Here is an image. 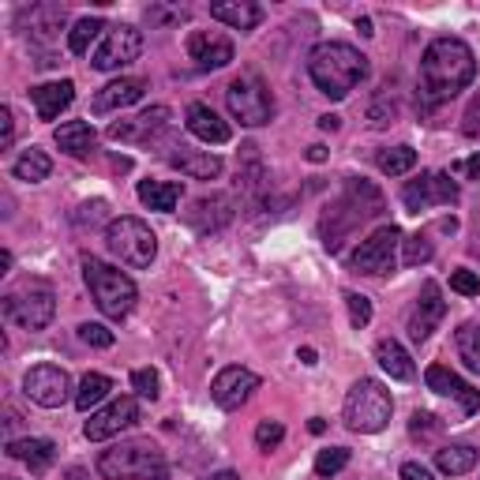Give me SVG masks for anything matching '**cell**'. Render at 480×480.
Wrapping results in <instances>:
<instances>
[{
	"label": "cell",
	"instance_id": "obj_23",
	"mask_svg": "<svg viewBox=\"0 0 480 480\" xmlns=\"http://www.w3.org/2000/svg\"><path fill=\"white\" fill-rule=\"evenodd\" d=\"M184 218H188V226L196 233H214V229H221V226H229V221H233V199L229 196L196 199Z\"/></svg>",
	"mask_w": 480,
	"mask_h": 480
},
{
	"label": "cell",
	"instance_id": "obj_38",
	"mask_svg": "<svg viewBox=\"0 0 480 480\" xmlns=\"http://www.w3.org/2000/svg\"><path fill=\"white\" fill-rule=\"evenodd\" d=\"M431 255H436V244H431V236H428V233H417V236H409V240H406L402 263H406V267H421V263L431 259Z\"/></svg>",
	"mask_w": 480,
	"mask_h": 480
},
{
	"label": "cell",
	"instance_id": "obj_30",
	"mask_svg": "<svg viewBox=\"0 0 480 480\" xmlns=\"http://www.w3.org/2000/svg\"><path fill=\"white\" fill-rule=\"evenodd\" d=\"M375 360H379V368L387 372L391 379H413L417 375V368H413V357L406 353V345L402 342H394V338H383L379 345H375Z\"/></svg>",
	"mask_w": 480,
	"mask_h": 480
},
{
	"label": "cell",
	"instance_id": "obj_51",
	"mask_svg": "<svg viewBox=\"0 0 480 480\" xmlns=\"http://www.w3.org/2000/svg\"><path fill=\"white\" fill-rule=\"evenodd\" d=\"M451 173H466L469 181H480V154H473L466 166H461V162H454V166H451Z\"/></svg>",
	"mask_w": 480,
	"mask_h": 480
},
{
	"label": "cell",
	"instance_id": "obj_34",
	"mask_svg": "<svg viewBox=\"0 0 480 480\" xmlns=\"http://www.w3.org/2000/svg\"><path fill=\"white\" fill-rule=\"evenodd\" d=\"M109 391H113V379L102 375V372H87L83 383H79V391H75V406L83 409V413H90Z\"/></svg>",
	"mask_w": 480,
	"mask_h": 480
},
{
	"label": "cell",
	"instance_id": "obj_13",
	"mask_svg": "<svg viewBox=\"0 0 480 480\" xmlns=\"http://www.w3.org/2000/svg\"><path fill=\"white\" fill-rule=\"evenodd\" d=\"M402 203L409 214H421L428 206L458 203V184L451 181V173H421L417 181H409L402 188Z\"/></svg>",
	"mask_w": 480,
	"mask_h": 480
},
{
	"label": "cell",
	"instance_id": "obj_54",
	"mask_svg": "<svg viewBox=\"0 0 480 480\" xmlns=\"http://www.w3.org/2000/svg\"><path fill=\"white\" fill-rule=\"evenodd\" d=\"M308 431H312V436H323V431H327V421H323V417H312V421H308Z\"/></svg>",
	"mask_w": 480,
	"mask_h": 480
},
{
	"label": "cell",
	"instance_id": "obj_20",
	"mask_svg": "<svg viewBox=\"0 0 480 480\" xmlns=\"http://www.w3.org/2000/svg\"><path fill=\"white\" fill-rule=\"evenodd\" d=\"M64 23H68V8L64 4H30L19 12V27L30 35V42H53Z\"/></svg>",
	"mask_w": 480,
	"mask_h": 480
},
{
	"label": "cell",
	"instance_id": "obj_2",
	"mask_svg": "<svg viewBox=\"0 0 480 480\" xmlns=\"http://www.w3.org/2000/svg\"><path fill=\"white\" fill-rule=\"evenodd\" d=\"M372 72L368 57L349 42H319L308 53V75L319 87V94H327L330 102L349 98Z\"/></svg>",
	"mask_w": 480,
	"mask_h": 480
},
{
	"label": "cell",
	"instance_id": "obj_43",
	"mask_svg": "<svg viewBox=\"0 0 480 480\" xmlns=\"http://www.w3.org/2000/svg\"><path fill=\"white\" fill-rule=\"evenodd\" d=\"M79 338H83L87 345H94V349H109L113 345V330L102 327V323H83L79 327Z\"/></svg>",
	"mask_w": 480,
	"mask_h": 480
},
{
	"label": "cell",
	"instance_id": "obj_36",
	"mask_svg": "<svg viewBox=\"0 0 480 480\" xmlns=\"http://www.w3.org/2000/svg\"><path fill=\"white\" fill-rule=\"evenodd\" d=\"M375 166L387 173V177H402V173H409L413 166H417V151L413 147H391V151H379Z\"/></svg>",
	"mask_w": 480,
	"mask_h": 480
},
{
	"label": "cell",
	"instance_id": "obj_35",
	"mask_svg": "<svg viewBox=\"0 0 480 480\" xmlns=\"http://www.w3.org/2000/svg\"><path fill=\"white\" fill-rule=\"evenodd\" d=\"M454 345H458V357L466 360V368L480 372V323H461L454 330Z\"/></svg>",
	"mask_w": 480,
	"mask_h": 480
},
{
	"label": "cell",
	"instance_id": "obj_56",
	"mask_svg": "<svg viewBox=\"0 0 480 480\" xmlns=\"http://www.w3.org/2000/svg\"><path fill=\"white\" fill-rule=\"evenodd\" d=\"M12 270V252H0V275H8Z\"/></svg>",
	"mask_w": 480,
	"mask_h": 480
},
{
	"label": "cell",
	"instance_id": "obj_8",
	"mask_svg": "<svg viewBox=\"0 0 480 480\" xmlns=\"http://www.w3.org/2000/svg\"><path fill=\"white\" fill-rule=\"evenodd\" d=\"M0 312H4L8 323L23 327V330H45L57 315V297L45 282H19L15 290L4 293Z\"/></svg>",
	"mask_w": 480,
	"mask_h": 480
},
{
	"label": "cell",
	"instance_id": "obj_31",
	"mask_svg": "<svg viewBox=\"0 0 480 480\" xmlns=\"http://www.w3.org/2000/svg\"><path fill=\"white\" fill-rule=\"evenodd\" d=\"M476 466V451L469 443H446L436 451V469L446 473V476H461Z\"/></svg>",
	"mask_w": 480,
	"mask_h": 480
},
{
	"label": "cell",
	"instance_id": "obj_3",
	"mask_svg": "<svg viewBox=\"0 0 480 480\" xmlns=\"http://www.w3.org/2000/svg\"><path fill=\"white\" fill-rule=\"evenodd\" d=\"M98 473L105 480H169L166 454L154 439H124L98 454Z\"/></svg>",
	"mask_w": 480,
	"mask_h": 480
},
{
	"label": "cell",
	"instance_id": "obj_44",
	"mask_svg": "<svg viewBox=\"0 0 480 480\" xmlns=\"http://www.w3.org/2000/svg\"><path fill=\"white\" fill-rule=\"evenodd\" d=\"M105 211H109V203H105V199H94V203H83V206H79V214H75V226H79V229H83V226H87V221H90V226H94V221H102V218H105Z\"/></svg>",
	"mask_w": 480,
	"mask_h": 480
},
{
	"label": "cell",
	"instance_id": "obj_53",
	"mask_svg": "<svg viewBox=\"0 0 480 480\" xmlns=\"http://www.w3.org/2000/svg\"><path fill=\"white\" fill-rule=\"evenodd\" d=\"M308 162H327V147H319V143L308 147Z\"/></svg>",
	"mask_w": 480,
	"mask_h": 480
},
{
	"label": "cell",
	"instance_id": "obj_58",
	"mask_svg": "<svg viewBox=\"0 0 480 480\" xmlns=\"http://www.w3.org/2000/svg\"><path fill=\"white\" fill-rule=\"evenodd\" d=\"M297 357H300V364H315V349H300Z\"/></svg>",
	"mask_w": 480,
	"mask_h": 480
},
{
	"label": "cell",
	"instance_id": "obj_21",
	"mask_svg": "<svg viewBox=\"0 0 480 480\" xmlns=\"http://www.w3.org/2000/svg\"><path fill=\"white\" fill-rule=\"evenodd\" d=\"M184 124H188V132H191V135L203 139V143H211V147H221V143H229V139H233V128L221 120L211 105H203V102H191V105H188Z\"/></svg>",
	"mask_w": 480,
	"mask_h": 480
},
{
	"label": "cell",
	"instance_id": "obj_17",
	"mask_svg": "<svg viewBox=\"0 0 480 480\" xmlns=\"http://www.w3.org/2000/svg\"><path fill=\"white\" fill-rule=\"evenodd\" d=\"M443 315H446L443 290H439V282L428 278V282L421 285L417 304H413V312H409V338H413V342H424L428 334L443 323Z\"/></svg>",
	"mask_w": 480,
	"mask_h": 480
},
{
	"label": "cell",
	"instance_id": "obj_40",
	"mask_svg": "<svg viewBox=\"0 0 480 480\" xmlns=\"http://www.w3.org/2000/svg\"><path fill=\"white\" fill-rule=\"evenodd\" d=\"M188 8H166V4H151L147 8V23L151 27H169V23H184Z\"/></svg>",
	"mask_w": 480,
	"mask_h": 480
},
{
	"label": "cell",
	"instance_id": "obj_11",
	"mask_svg": "<svg viewBox=\"0 0 480 480\" xmlns=\"http://www.w3.org/2000/svg\"><path fill=\"white\" fill-rule=\"evenodd\" d=\"M139 53H143V35L135 27L117 23V27L105 30L102 45L90 53V68L94 72H117V68H128L132 60H139Z\"/></svg>",
	"mask_w": 480,
	"mask_h": 480
},
{
	"label": "cell",
	"instance_id": "obj_1",
	"mask_svg": "<svg viewBox=\"0 0 480 480\" xmlns=\"http://www.w3.org/2000/svg\"><path fill=\"white\" fill-rule=\"evenodd\" d=\"M476 75V57L461 38H436L421 60V98L424 105L451 102Z\"/></svg>",
	"mask_w": 480,
	"mask_h": 480
},
{
	"label": "cell",
	"instance_id": "obj_49",
	"mask_svg": "<svg viewBox=\"0 0 480 480\" xmlns=\"http://www.w3.org/2000/svg\"><path fill=\"white\" fill-rule=\"evenodd\" d=\"M0 139H4V147H12V139H15V117L8 105L0 109Z\"/></svg>",
	"mask_w": 480,
	"mask_h": 480
},
{
	"label": "cell",
	"instance_id": "obj_15",
	"mask_svg": "<svg viewBox=\"0 0 480 480\" xmlns=\"http://www.w3.org/2000/svg\"><path fill=\"white\" fill-rule=\"evenodd\" d=\"M255 391H259V375L248 372V368H240V364L221 368V372L214 375V383H211L214 406H218V409H226V413L240 409Z\"/></svg>",
	"mask_w": 480,
	"mask_h": 480
},
{
	"label": "cell",
	"instance_id": "obj_32",
	"mask_svg": "<svg viewBox=\"0 0 480 480\" xmlns=\"http://www.w3.org/2000/svg\"><path fill=\"white\" fill-rule=\"evenodd\" d=\"M12 173H15V181L38 184V181H45V177H50V173H53V162H50V154H45V151L30 147L27 154H19V158H15Z\"/></svg>",
	"mask_w": 480,
	"mask_h": 480
},
{
	"label": "cell",
	"instance_id": "obj_24",
	"mask_svg": "<svg viewBox=\"0 0 480 480\" xmlns=\"http://www.w3.org/2000/svg\"><path fill=\"white\" fill-rule=\"evenodd\" d=\"M30 102H35V109H38V117H42V120H57L64 109L75 102V83H72V79L42 83V87L30 90Z\"/></svg>",
	"mask_w": 480,
	"mask_h": 480
},
{
	"label": "cell",
	"instance_id": "obj_50",
	"mask_svg": "<svg viewBox=\"0 0 480 480\" xmlns=\"http://www.w3.org/2000/svg\"><path fill=\"white\" fill-rule=\"evenodd\" d=\"M402 480H436V476H431L421 461H406V466H402Z\"/></svg>",
	"mask_w": 480,
	"mask_h": 480
},
{
	"label": "cell",
	"instance_id": "obj_5",
	"mask_svg": "<svg viewBox=\"0 0 480 480\" xmlns=\"http://www.w3.org/2000/svg\"><path fill=\"white\" fill-rule=\"evenodd\" d=\"M83 278H87V290L94 297V304H98V312L109 315V319H124L128 312L135 308L139 300V290L135 282L124 275V270L109 267L102 259H94V255H87L83 259Z\"/></svg>",
	"mask_w": 480,
	"mask_h": 480
},
{
	"label": "cell",
	"instance_id": "obj_4",
	"mask_svg": "<svg viewBox=\"0 0 480 480\" xmlns=\"http://www.w3.org/2000/svg\"><path fill=\"white\" fill-rule=\"evenodd\" d=\"M375 214H383V191L372 184V181H364V177H349L345 181V196H342V203L334 206V211L327 214V221H323V244L330 248V252H338V244H342V233H349L357 226V221H364V218H375Z\"/></svg>",
	"mask_w": 480,
	"mask_h": 480
},
{
	"label": "cell",
	"instance_id": "obj_48",
	"mask_svg": "<svg viewBox=\"0 0 480 480\" xmlns=\"http://www.w3.org/2000/svg\"><path fill=\"white\" fill-rule=\"evenodd\" d=\"M461 132H466V135L480 132V94H476V98L469 102V109H466V124H461Z\"/></svg>",
	"mask_w": 480,
	"mask_h": 480
},
{
	"label": "cell",
	"instance_id": "obj_47",
	"mask_svg": "<svg viewBox=\"0 0 480 480\" xmlns=\"http://www.w3.org/2000/svg\"><path fill=\"white\" fill-rule=\"evenodd\" d=\"M409 431H413V436H431V431H439V424H436V417H431V413H413Z\"/></svg>",
	"mask_w": 480,
	"mask_h": 480
},
{
	"label": "cell",
	"instance_id": "obj_37",
	"mask_svg": "<svg viewBox=\"0 0 480 480\" xmlns=\"http://www.w3.org/2000/svg\"><path fill=\"white\" fill-rule=\"evenodd\" d=\"M345 466H349V451H345V446H327V451L315 454V473L319 476H334V473H342Z\"/></svg>",
	"mask_w": 480,
	"mask_h": 480
},
{
	"label": "cell",
	"instance_id": "obj_42",
	"mask_svg": "<svg viewBox=\"0 0 480 480\" xmlns=\"http://www.w3.org/2000/svg\"><path fill=\"white\" fill-rule=\"evenodd\" d=\"M282 439H285L282 421H259V428H255V443H259V451H270V446H278Z\"/></svg>",
	"mask_w": 480,
	"mask_h": 480
},
{
	"label": "cell",
	"instance_id": "obj_26",
	"mask_svg": "<svg viewBox=\"0 0 480 480\" xmlns=\"http://www.w3.org/2000/svg\"><path fill=\"white\" fill-rule=\"evenodd\" d=\"M211 19L233 30H255L263 19V8L252 4V0H218V4H211Z\"/></svg>",
	"mask_w": 480,
	"mask_h": 480
},
{
	"label": "cell",
	"instance_id": "obj_18",
	"mask_svg": "<svg viewBox=\"0 0 480 480\" xmlns=\"http://www.w3.org/2000/svg\"><path fill=\"white\" fill-rule=\"evenodd\" d=\"M424 383H428V391H436L443 398H458V406L466 417H473V413H480V391L469 387L461 375H454L446 364H431L428 372H424Z\"/></svg>",
	"mask_w": 480,
	"mask_h": 480
},
{
	"label": "cell",
	"instance_id": "obj_12",
	"mask_svg": "<svg viewBox=\"0 0 480 480\" xmlns=\"http://www.w3.org/2000/svg\"><path fill=\"white\" fill-rule=\"evenodd\" d=\"M23 391H27L30 402L42 406V409H60L64 402H75L72 375L57 364H35L23 379Z\"/></svg>",
	"mask_w": 480,
	"mask_h": 480
},
{
	"label": "cell",
	"instance_id": "obj_45",
	"mask_svg": "<svg viewBox=\"0 0 480 480\" xmlns=\"http://www.w3.org/2000/svg\"><path fill=\"white\" fill-rule=\"evenodd\" d=\"M451 290L461 293V297H476L480 293V282H476L473 270H454V275H451Z\"/></svg>",
	"mask_w": 480,
	"mask_h": 480
},
{
	"label": "cell",
	"instance_id": "obj_59",
	"mask_svg": "<svg viewBox=\"0 0 480 480\" xmlns=\"http://www.w3.org/2000/svg\"><path fill=\"white\" fill-rule=\"evenodd\" d=\"M8 480H15V476H8Z\"/></svg>",
	"mask_w": 480,
	"mask_h": 480
},
{
	"label": "cell",
	"instance_id": "obj_10",
	"mask_svg": "<svg viewBox=\"0 0 480 480\" xmlns=\"http://www.w3.org/2000/svg\"><path fill=\"white\" fill-rule=\"evenodd\" d=\"M398 244H402V229L398 226H379L368 240H360V248L349 255V267L357 270V275H391L394 263H398Z\"/></svg>",
	"mask_w": 480,
	"mask_h": 480
},
{
	"label": "cell",
	"instance_id": "obj_52",
	"mask_svg": "<svg viewBox=\"0 0 480 480\" xmlns=\"http://www.w3.org/2000/svg\"><path fill=\"white\" fill-rule=\"evenodd\" d=\"M338 124H342V117H334V113L319 117V128H323V132H338Z\"/></svg>",
	"mask_w": 480,
	"mask_h": 480
},
{
	"label": "cell",
	"instance_id": "obj_19",
	"mask_svg": "<svg viewBox=\"0 0 480 480\" xmlns=\"http://www.w3.org/2000/svg\"><path fill=\"white\" fill-rule=\"evenodd\" d=\"M188 57L196 60L203 72H218V68H226V64H233L236 50L226 35H218V30H196V35L188 38Z\"/></svg>",
	"mask_w": 480,
	"mask_h": 480
},
{
	"label": "cell",
	"instance_id": "obj_22",
	"mask_svg": "<svg viewBox=\"0 0 480 480\" xmlns=\"http://www.w3.org/2000/svg\"><path fill=\"white\" fill-rule=\"evenodd\" d=\"M169 162L177 166L184 177H191V181H214V177H221V169H226L218 154H211V151H196V147H188V143H177V147H173Z\"/></svg>",
	"mask_w": 480,
	"mask_h": 480
},
{
	"label": "cell",
	"instance_id": "obj_16",
	"mask_svg": "<svg viewBox=\"0 0 480 480\" xmlns=\"http://www.w3.org/2000/svg\"><path fill=\"white\" fill-rule=\"evenodd\" d=\"M169 117H173L169 105H151V109H143V113L128 117V120H113L105 135L113 139V143H151L154 135L166 132Z\"/></svg>",
	"mask_w": 480,
	"mask_h": 480
},
{
	"label": "cell",
	"instance_id": "obj_33",
	"mask_svg": "<svg viewBox=\"0 0 480 480\" xmlns=\"http://www.w3.org/2000/svg\"><path fill=\"white\" fill-rule=\"evenodd\" d=\"M105 23L98 19V15H87V19H79L72 30H68V50L75 53V57H87L90 53V45L98 42V38H105Z\"/></svg>",
	"mask_w": 480,
	"mask_h": 480
},
{
	"label": "cell",
	"instance_id": "obj_39",
	"mask_svg": "<svg viewBox=\"0 0 480 480\" xmlns=\"http://www.w3.org/2000/svg\"><path fill=\"white\" fill-rule=\"evenodd\" d=\"M132 387H135V394H139V398H147V402H154V398L162 394V391H158V387H162V379H158L154 368H139V372H132Z\"/></svg>",
	"mask_w": 480,
	"mask_h": 480
},
{
	"label": "cell",
	"instance_id": "obj_41",
	"mask_svg": "<svg viewBox=\"0 0 480 480\" xmlns=\"http://www.w3.org/2000/svg\"><path fill=\"white\" fill-rule=\"evenodd\" d=\"M345 304H349V319H353V327L372 323V300H368L364 293H345Z\"/></svg>",
	"mask_w": 480,
	"mask_h": 480
},
{
	"label": "cell",
	"instance_id": "obj_29",
	"mask_svg": "<svg viewBox=\"0 0 480 480\" xmlns=\"http://www.w3.org/2000/svg\"><path fill=\"white\" fill-rule=\"evenodd\" d=\"M8 458H19L35 473H45L57 458V443L53 439H15V443H8Z\"/></svg>",
	"mask_w": 480,
	"mask_h": 480
},
{
	"label": "cell",
	"instance_id": "obj_55",
	"mask_svg": "<svg viewBox=\"0 0 480 480\" xmlns=\"http://www.w3.org/2000/svg\"><path fill=\"white\" fill-rule=\"evenodd\" d=\"M203 480H240L233 469H221V473H211V476H203Z\"/></svg>",
	"mask_w": 480,
	"mask_h": 480
},
{
	"label": "cell",
	"instance_id": "obj_7",
	"mask_svg": "<svg viewBox=\"0 0 480 480\" xmlns=\"http://www.w3.org/2000/svg\"><path fill=\"white\" fill-rule=\"evenodd\" d=\"M105 248L113 259H120L124 267L132 270H143L154 263L158 255V236L154 229L147 226L143 218H132V214H120L105 226Z\"/></svg>",
	"mask_w": 480,
	"mask_h": 480
},
{
	"label": "cell",
	"instance_id": "obj_27",
	"mask_svg": "<svg viewBox=\"0 0 480 480\" xmlns=\"http://www.w3.org/2000/svg\"><path fill=\"white\" fill-rule=\"evenodd\" d=\"M53 143H57L64 154L87 158V154L94 151V143H98V132H94L87 120H68V124H60L57 132H53Z\"/></svg>",
	"mask_w": 480,
	"mask_h": 480
},
{
	"label": "cell",
	"instance_id": "obj_28",
	"mask_svg": "<svg viewBox=\"0 0 480 480\" xmlns=\"http://www.w3.org/2000/svg\"><path fill=\"white\" fill-rule=\"evenodd\" d=\"M135 191H139V203L143 206L169 214V211H177V203L184 196V184H177V181H139Z\"/></svg>",
	"mask_w": 480,
	"mask_h": 480
},
{
	"label": "cell",
	"instance_id": "obj_25",
	"mask_svg": "<svg viewBox=\"0 0 480 480\" xmlns=\"http://www.w3.org/2000/svg\"><path fill=\"white\" fill-rule=\"evenodd\" d=\"M143 94H147V83H143V79H117V83H109L94 94V113H113V109L135 105Z\"/></svg>",
	"mask_w": 480,
	"mask_h": 480
},
{
	"label": "cell",
	"instance_id": "obj_9",
	"mask_svg": "<svg viewBox=\"0 0 480 480\" xmlns=\"http://www.w3.org/2000/svg\"><path fill=\"white\" fill-rule=\"evenodd\" d=\"M226 105L233 120H240L244 128H263L270 117H275V98H270L267 83L255 72H244L236 75L229 90H226Z\"/></svg>",
	"mask_w": 480,
	"mask_h": 480
},
{
	"label": "cell",
	"instance_id": "obj_6",
	"mask_svg": "<svg viewBox=\"0 0 480 480\" xmlns=\"http://www.w3.org/2000/svg\"><path fill=\"white\" fill-rule=\"evenodd\" d=\"M394 413V398L383 387L379 379H357L345 394V424L349 431H360V436H375L391 424Z\"/></svg>",
	"mask_w": 480,
	"mask_h": 480
},
{
	"label": "cell",
	"instance_id": "obj_57",
	"mask_svg": "<svg viewBox=\"0 0 480 480\" xmlns=\"http://www.w3.org/2000/svg\"><path fill=\"white\" fill-rule=\"evenodd\" d=\"M357 30H360V35H375V30H372V19H368V15H364V19H357Z\"/></svg>",
	"mask_w": 480,
	"mask_h": 480
},
{
	"label": "cell",
	"instance_id": "obj_46",
	"mask_svg": "<svg viewBox=\"0 0 480 480\" xmlns=\"http://www.w3.org/2000/svg\"><path fill=\"white\" fill-rule=\"evenodd\" d=\"M394 113H398L394 102H379V105L368 109V120H372V128H387L394 120Z\"/></svg>",
	"mask_w": 480,
	"mask_h": 480
},
{
	"label": "cell",
	"instance_id": "obj_14",
	"mask_svg": "<svg viewBox=\"0 0 480 480\" xmlns=\"http://www.w3.org/2000/svg\"><path fill=\"white\" fill-rule=\"evenodd\" d=\"M135 424H139V402L135 398H117V402H109L105 409L90 413V421L83 424V436L90 443H105V439L120 436V431L135 428Z\"/></svg>",
	"mask_w": 480,
	"mask_h": 480
}]
</instances>
